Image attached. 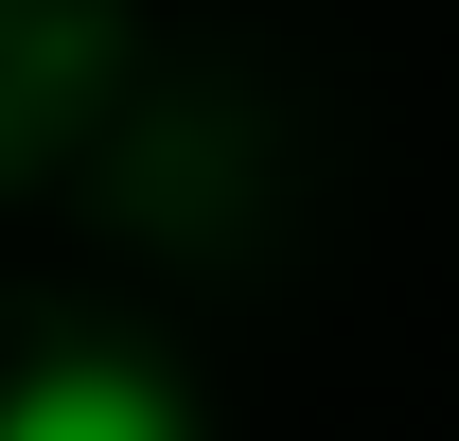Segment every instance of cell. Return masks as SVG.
I'll list each match as a JSON object with an SVG mask.
<instances>
[{
	"instance_id": "1",
	"label": "cell",
	"mask_w": 459,
	"mask_h": 441,
	"mask_svg": "<svg viewBox=\"0 0 459 441\" xmlns=\"http://www.w3.org/2000/svg\"><path fill=\"white\" fill-rule=\"evenodd\" d=\"M0 441H195V388L142 353H54L0 388Z\"/></svg>"
}]
</instances>
